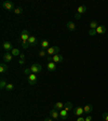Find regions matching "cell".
<instances>
[{"mask_svg": "<svg viewBox=\"0 0 108 121\" xmlns=\"http://www.w3.org/2000/svg\"><path fill=\"white\" fill-rule=\"evenodd\" d=\"M29 37H30V35L28 30H26V29L22 30V33H21V44H22L23 49H27L29 47V44H28Z\"/></svg>", "mask_w": 108, "mask_h": 121, "instance_id": "obj_1", "label": "cell"}, {"mask_svg": "<svg viewBox=\"0 0 108 121\" xmlns=\"http://www.w3.org/2000/svg\"><path fill=\"white\" fill-rule=\"evenodd\" d=\"M58 52H60V47L58 45H53V47H50L47 50V53H48L49 56L56 55V54H58Z\"/></svg>", "mask_w": 108, "mask_h": 121, "instance_id": "obj_2", "label": "cell"}, {"mask_svg": "<svg viewBox=\"0 0 108 121\" xmlns=\"http://www.w3.org/2000/svg\"><path fill=\"white\" fill-rule=\"evenodd\" d=\"M38 81V76L36 73H30L27 76V82L29 86H35Z\"/></svg>", "mask_w": 108, "mask_h": 121, "instance_id": "obj_3", "label": "cell"}, {"mask_svg": "<svg viewBox=\"0 0 108 121\" xmlns=\"http://www.w3.org/2000/svg\"><path fill=\"white\" fill-rule=\"evenodd\" d=\"M30 70H31V73H36V75H38V73H40L41 71H42V66L40 65V64L38 63H35L31 65V67H30Z\"/></svg>", "mask_w": 108, "mask_h": 121, "instance_id": "obj_4", "label": "cell"}, {"mask_svg": "<svg viewBox=\"0 0 108 121\" xmlns=\"http://www.w3.org/2000/svg\"><path fill=\"white\" fill-rule=\"evenodd\" d=\"M2 8L4 9V10H7V11H14V9H15V7H14V3L13 2H11V1H3L2 2Z\"/></svg>", "mask_w": 108, "mask_h": 121, "instance_id": "obj_5", "label": "cell"}, {"mask_svg": "<svg viewBox=\"0 0 108 121\" xmlns=\"http://www.w3.org/2000/svg\"><path fill=\"white\" fill-rule=\"evenodd\" d=\"M38 43H39L38 38L36 37V36H34V35H30L29 39H28V44L31 45V47H35V45H37Z\"/></svg>", "mask_w": 108, "mask_h": 121, "instance_id": "obj_6", "label": "cell"}, {"mask_svg": "<svg viewBox=\"0 0 108 121\" xmlns=\"http://www.w3.org/2000/svg\"><path fill=\"white\" fill-rule=\"evenodd\" d=\"M2 48L5 52H10V51H12L13 49H14L12 47V43H11L10 41H4V42L2 43Z\"/></svg>", "mask_w": 108, "mask_h": 121, "instance_id": "obj_7", "label": "cell"}, {"mask_svg": "<svg viewBox=\"0 0 108 121\" xmlns=\"http://www.w3.org/2000/svg\"><path fill=\"white\" fill-rule=\"evenodd\" d=\"M12 58H13V55L10 52H5L2 56V60L4 63H10V62H12Z\"/></svg>", "mask_w": 108, "mask_h": 121, "instance_id": "obj_8", "label": "cell"}, {"mask_svg": "<svg viewBox=\"0 0 108 121\" xmlns=\"http://www.w3.org/2000/svg\"><path fill=\"white\" fill-rule=\"evenodd\" d=\"M83 113H84V109H83V107H80V106L77 107V108L73 110V115L77 117H81Z\"/></svg>", "mask_w": 108, "mask_h": 121, "instance_id": "obj_9", "label": "cell"}, {"mask_svg": "<svg viewBox=\"0 0 108 121\" xmlns=\"http://www.w3.org/2000/svg\"><path fill=\"white\" fill-rule=\"evenodd\" d=\"M50 117H51V118H53L54 120H57V119L60 118V111L53 108L52 110L50 111Z\"/></svg>", "mask_w": 108, "mask_h": 121, "instance_id": "obj_10", "label": "cell"}, {"mask_svg": "<svg viewBox=\"0 0 108 121\" xmlns=\"http://www.w3.org/2000/svg\"><path fill=\"white\" fill-rule=\"evenodd\" d=\"M63 60H64V57L60 54H56V55L52 56V62H54V63H62Z\"/></svg>", "mask_w": 108, "mask_h": 121, "instance_id": "obj_11", "label": "cell"}, {"mask_svg": "<svg viewBox=\"0 0 108 121\" xmlns=\"http://www.w3.org/2000/svg\"><path fill=\"white\" fill-rule=\"evenodd\" d=\"M47 68H48L49 71H54V70H56V63H54V62H48Z\"/></svg>", "mask_w": 108, "mask_h": 121, "instance_id": "obj_12", "label": "cell"}, {"mask_svg": "<svg viewBox=\"0 0 108 121\" xmlns=\"http://www.w3.org/2000/svg\"><path fill=\"white\" fill-rule=\"evenodd\" d=\"M83 109H84V113L90 115V113L93 111V106L91 105V104H86V105L83 107Z\"/></svg>", "mask_w": 108, "mask_h": 121, "instance_id": "obj_13", "label": "cell"}, {"mask_svg": "<svg viewBox=\"0 0 108 121\" xmlns=\"http://www.w3.org/2000/svg\"><path fill=\"white\" fill-rule=\"evenodd\" d=\"M106 33V26L104 25H98V27L96 28V34L98 35H103V34Z\"/></svg>", "mask_w": 108, "mask_h": 121, "instance_id": "obj_14", "label": "cell"}, {"mask_svg": "<svg viewBox=\"0 0 108 121\" xmlns=\"http://www.w3.org/2000/svg\"><path fill=\"white\" fill-rule=\"evenodd\" d=\"M8 69H9V67H8L7 63L2 62V63L0 64V73H5L8 71Z\"/></svg>", "mask_w": 108, "mask_h": 121, "instance_id": "obj_15", "label": "cell"}, {"mask_svg": "<svg viewBox=\"0 0 108 121\" xmlns=\"http://www.w3.org/2000/svg\"><path fill=\"white\" fill-rule=\"evenodd\" d=\"M60 118L62 119V120H66V119L68 118V111L65 110V109L60 110Z\"/></svg>", "mask_w": 108, "mask_h": 121, "instance_id": "obj_16", "label": "cell"}, {"mask_svg": "<svg viewBox=\"0 0 108 121\" xmlns=\"http://www.w3.org/2000/svg\"><path fill=\"white\" fill-rule=\"evenodd\" d=\"M66 27H67L68 30H70V31H75V30H76V24L70 21V22H67Z\"/></svg>", "mask_w": 108, "mask_h": 121, "instance_id": "obj_17", "label": "cell"}, {"mask_svg": "<svg viewBox=\"0 0 108 121\" xmlns=\"http://www.w3.org/2000/svg\"><path fill=\"white\" fill-rule=\"evenodd\" d=\"M86 10H88V8L86 7V5H79L78 9H77V13L78 14H83V13H86Z\"/></svg>", "mask_w": 108, "mask_h": 121, "instance_id": "obj_18", "label": "cell"}, {"mask_svg": "<svg viewBox=\"0 0 108 121\" xmlns=\"http://www.w3.org/2000/svg\"><path fill=\"white\" fill-rule=\"evenodd\" d=\"M64 106H65L64 103H62V102H57V103L54 104V109H56V110H62V109H64Z\"/></svg>", "mask_w": 108, "mask_h": 121, "instance_id": "obj_19", "label": "cell"}, {"mask_svg": "<svg viewBox=\"0 0 108 121\" xmlns=\"http://www.w3.org/2000/svg\"><path fill=\"white\" fill-rule=\"evenodd\" d=\"M50 48V42L48 40H42L41 41V49L43 50H48Z\"/></svg>", "mask_w": 108, "mask_h": 121, "instance_id": "obj_20", "label": "cell"}, {"mask_svg": "<svg viewBox=\"0 0 108 121\" xmlns=\"http://www.w3.org/2000/svg\"><path fill=\"white\" fill-rule=\"evenodd\" d=\"M64 109H65V110H67V111L71 110V109H73V103H71V102H67V103H65Z\"/></svg>", "mask_w": 108, "mask_h": 121, "instance_id": "obj_21", "label": "cell"}, {"mask_svg": "<svg viewBox=\"0 0 108 121\" xmlns=\"http://www.w3.org/2000/svg\"><path fill=\"white\" fill-rule=\"evenodd\" d=\"M98 27V23L97 21H92L90 23V29H96Z\"/></svg>", "mask_w": 108, "mask_h": 121, "instance_id": "obj_22", "label": "cell"}, {"mask_svg": "<svg viewBox=\"0 0 108 121\" xmlns=\"http://www.w3.org/2000/svg\"><path fill=\"white\" fill-rule=\"evenodd\" d=\"M13 13H14V14H16V15L22 14V13H23V8L22 7H16L14 9V11H13Z\"/></svg>", "mask_w": 108, "mask_h": 121, "instance_id": "obj_23", "label": "cell"}, {"mask_svg": "<svg viewBox=\"0 0 108 121\" xmlns=\"http://www.w3.org/2000/svg\"><path fill=\"white\" fill-rule=\"evenodd\" d=\"M11 54H12L13 56H20L21 55V52H20V50H18V49L14 48L12 51H11Z\"/></svg>", "mask_w": 108, "mask_h": 121, "instance_id": "obj_24", "label": "cell"}, {"mask_svg": "<svg viewBox=\"0 0 108 121\" xmlns=\"http://www.w3.org/2000/svg\"><path fill=\"white\" fill-rule=\"evenodd\" d=\"M7 84H8V83L5 82V80L3 78L0 80V89H1V90H4L5 86H7Z\"/></svg>", "mask_w": 108, "mask_h": 121, "instance_id": "obj_25", "label": "cell"}, {"mask_svg": "<svg viewBox=\"0 0 108 121\" xmlns=\"http://www.w3.org/2000/svg\"><path fill=\"white\" fill-rule=\"evenodd\" d=\"M13 89H14V84H13V83H8L7 86H5V90H7L8 92H11Z\"/></svg>", "mask_w": 108, "mask_h": 121, "instance_id": "obj_26", "label": "cell"}, {"mask_svg": "<svg viewBox=\"0 0 108 121\" xmlns=\"http://www.w3.org/2000/svg\"><path fill=\"white\" fill-rule=\"evenodd\" d=\"M47 54H48V53H47V50H43V49H41L40 52H39V54H38V55L40 56V57H44V56L47 55Z\"/></svg>", "mask_w": 108, "mask_h": 121, "instance_id": "obj_27", "label": "cell"}, {"mask_svg": "<svg viewBox=\"0 0 108 121\" xmlns=\"http://www.w3.org/2000/svg\"><path fill=\"white\" fill-rule=\"evenodd\" d=\"M88 34H89V36H95L96 35V29H90Z\"/></svg>", "mask_w": 108, "mask_h": 121, "instance_id": "obj_28", "label": "cell"}, {"mask_svg": "<svg viewBox=\"0 0 108 121\" xmlns=\"http://www.w3.org/2000/svg\"><path fill=\"white\" fill-rule=\"evenodd\" d=\"M24 73H25V75H30V73H31V70H30V68H26L25 70H24Z\"/></svg>", "mask_w": 108, "mask_h": 121, "instance_id": "obj_29", "label": "cell"}, {"mask_svg": "<svg viewBox=\"0 0 108 121\" xmlns=\"http://www.w3.org/2000/svg\"><path fill=\"white\" fill-rule=\"evenodd\" d=\"M20 60H23V62H25V54H24V53H21Z\"/></svg>", "mask_w": 108, "mask_h": 121, "instance_id": "obj_30", "label": "cell"}, {"mask_svg": "<svg viewBox=\"0 0 108 121\" xmlns=\"http://www.w3.org/2000/svg\"><path fill=\"white\" fill-rule=\"evenodd\" d=\"M103 119L105 121H108V112H104L103 113Z\"/></svg>", "mask_w": 108, "mask_h": 121, "instance_id": "obj_31", "label": "cell"}, {"mask_svg": "<svg viewBox=\"0 0 108 121\" xmlns=\"http://www.w3.org/2000/svg\"><path fill=\"white\" fill-rule=\"evenodd\" d=\"M92 120V116L91 115H88V116L86 117V121H91Z\"/></svg>", "mask_w": 108, "mask_h": 121, "instance_id": "obj_32", "label": "cell"}, {"mask_svg": "<svg viewBox=\"0 0 108 121\" xmlns=\"http://www.w3.org/2000/svg\"><path fill=\"white\" fill-rule=\"evenodd\" d=\"M77 121H86V118L84 117H78V119H77Z\"/></svg>", "mask_w": 108, "mask_h": 121, "instance_id": "obj_33", "label": "cell"}, {"mask_svg": "<svg viewBox=\"0 0 108 121\" xmlns=\"http://www.w3.org/2000/svg\"><path fill=\"white\" fill-rule=\"evenodd\" d=\"M75 18H76V20H80V18H81V15L78 14V13H76V14H75Z\"/></svg>", "mask_w": 108, "mask_h": 121, "instance_id": "obj_34", "label": "cell"}, {"mask_svg": "<svg viewBox=\"0 0 108 121\" xmlns=\"http://www.w3.org/2000/svg\"><path fill=\"white\" fill-rule=\"evenodd\" d=\"M47 60H49V62H52V56H48V57H47Z\"/></svg>", "mask_w": 108, "mask_h": 121, "instance_id": "obj_35", "label": "cell"}, {"mask_svg": "<svg viewBox=\"0 0 108 121\" xmlns=\"http://www.w3.org/2000/svg\"><path fill=\"white\" fill-rule=\"evenodd\" d=\"M44 121H53V120H51L50 118H45V119H44Z\"/></svg>", "mask_w": 108, "mask_h": 121, "instance_id": "obj_36", "label": "cell"}, {"mask_svg": "<svg viewBox=\"0 0 108 121\" xmlns=\"http://www.w3.org/2000/svg\"><path fill=\"white\" fill-rule=\"evenodd\" d=\"M107 38H108V35H107Z\"/></svg>", "mask_w": 108, "mask_h": 121, "instance_id": "obj_37", "label": "cell"}, {"mask_svg": "<svg viewBox=\"0 0 108 121\" xmlns=\"http://www.w3.org/2000/svg\"><path fill=\"white\" fill-rule=\"evenodd\" d=\"M54 121H56V120H54Z\"/></svg>", "mask_w": 108, "mask_h": 121, "instance_id": "obj_38", "label": "cell"}]
</instances>
